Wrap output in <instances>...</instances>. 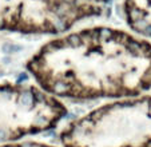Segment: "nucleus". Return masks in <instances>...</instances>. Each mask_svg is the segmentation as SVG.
<instances>
[{"label":"nucleus","instance_id":"39448f33","mask_svg":"<svg viewBox=\"0 0 151 147\" xmlns=\"http://www.w3.org/2000/svg\"><path fill=\"white\" fill-rule=\"evenodd\" d=\"M124 16L130 28L151 37V0H126Z\"/></svg>","mask_w":151,"mask_h":147},{"label":"nucleus","instance_id":"6e6552de","mask_svg":"<svg viewBox=\"0 0 151 147\" xmlns=\"http://www.w3.org/2000/svg\"><path fill=\"white\" fill-rule=\"evenodd\" d=\"M86 1H90V3H95V1H109V0H86Z\"/></svg>","mask_w":151,"mask_h":147},{"label":"nucleus","instance_id":"7ed1b4c3","mask_svg":"<svg viewBox=\"0 0 151 147\" xmlns=\"http://www.w3.org/2000/svg\"><path fill=\"white\" fill-rule=\"evenodd\" d=\"M67 108L42 88L24 83L0 84V142L11 143L56 127Z\"/></svg>","mask_w":151,"mask_h":147},{"label":"nucleus","instance_id":"0eeeda50","mask_svg":"<svg viewBox=\"0 0 151 147\" xmlns=\"http://www.w3.org/2000/svg\"><path fill=\"white\" fill-rule=\"evenodd\" d=\"M22 45H16V44H12V43H4L3 45H1V51L4 52V54H11V52H17L22 50Z\"/></svg>","mask_w":151,"mask_h":147},{"label":"nucleus","instance_id":"20e7f679","mask_svg":"<svg viewBox=\"0 0 151 147\" xmlns=\"http://www.w3.org/2000/svg\"><path fill=\"white\" fill-rule=\"evenodd\" d=\"M102 14L86 0H0V30L23 34H62L84 17Z\"/></svg>","mask_w":151,"mask_h":147},{"label":"nucleus","instance_id":"423d86ee","mask_svg":"<svg viewBox=\"0 0 151 147\" xmlns=\"http://www.w3.org/2000/svg\"><path fill=\"white\" fill-rule=\"evenodd\" d=\"M0 147H54V146H50V144L46 143H40V142H20V143H6V144H1Z\"/></svg>","mask_w":151,"mask_h":147},{"label":"nucleus","instance_id":"f03ea898","mask_svg":"<svg viewBox=\"0 0 151 147\" xmlns=\"http://www.w3.org/2000/svg\"><path fill=\"white\" fill-rule=\"evenodd\" d=\"M63 147H151V96L103 104L60 133Z\"/></svg>","mask_w":151,"mask_h":147},{"label":"nucleus","instance_id":"f257e3e1","mask_svg":"<svg viewBox=\"0 0 151 147\" xmlns=\"http://www.w3.org/2000/svg\"><path fill=\"white\" fill-rule=\"evenodd\" d=\"M27 70L55 98H134L151 88V44L119 30L87 28L44 44Z\"/></svg>","mask_w":151,"mask_h":147}]
</instances>
